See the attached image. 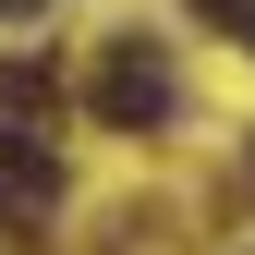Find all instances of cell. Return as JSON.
Returning <instances> with one entry per match:
<instances>
[{
	"label": "cell",
	"mask_w": 255,
	"mask_h": 255,
	"mask_svg": "<svg viewBox=\"0 0 255 255\" xmlns=\"http://www.w3.org/2000/svg\"><path fill=\"white\" fill-rule=\"evenodd\" d=\"M243 49H255V12H243Z\"/></svg>",
	"instance_id": "obj_5"
},
{
	"label": "cell",
	"mask_w": 255,
	"mask_h": 255,
	"mask_svg": "<svg viewBox=\"0 0 255 255\" xmlns=\"http://www.w3.org/2000/svg\"><path fill=\"white\" fill-rule=\"evenodd\" d=\"M49 219H61V158L0 134V231H49Z\"/></svg>",
	"instance_id": "obj_2"
},
{
	"label": "cell",
	"mask_w": 255,
	"mask_h": 255,
	"mask_svg": "<svg viewBox=\"0 0 255 255\" xmlns=\"http://www.w3.org/2000/svg\"><path fill=\"white\" fill-rule=\"evenodd\" d=\"M195 12H207V24H231V37H243V12H255V0H195Z\"/></svg>",
	"instance_id": "obj_4"
},
{
	"label": "cell",
	"mask_w": 255,
	"mask_h": 255,
	"mask_svg": "<svg viewBox=\"0 0 255 255\" xmlns=\"http://www.w3.org/2000/svg\"><path fill=\"white\" fill-rule=\"evenodd\" d=\"M243 170H255V146H243Z\"/></svg>",
	"instance_id": "obj_6"
},
{
	"label": "cell",
	"mask_w": 255,
	"mask_h": 255,
	"mask_svg": "<svg viewBox=\"0 0 255 255\" xmlns=\"http://www.w3.org/2000/svg\"><path fill=\"white\" fill-rule=\"evenodd\" d=\"M170 110H182L170 49H158V37H122V49L98 61V122H110V134H158Z\"/></svg>",
	"instance_id": "obj_1"
},
{
	"label": "cell",
	"mask_w": 255,
	"mask_h": 255,
	"mask_svg": "<svg viewBox=\"0 0 255 255\" xmlns=\"http://www.w3.org/2000/svg\"><path fill=\"white\" fill-rule=\"evenodd\" d=\"M49 122H61V73L49 61H0V134L49 146Z\"/></svg>",
	"instance_id": "obj_3"
}]
</instances>
